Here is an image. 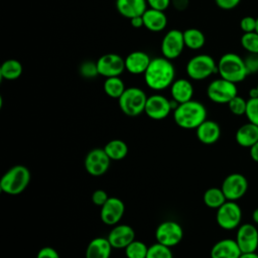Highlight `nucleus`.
Masks as SVG:
<instances>
[{"label": "nucleus", "instance_id": "nucleus-1", "mask_svg": "<svg viewBox=\"0 0 258 258\" xmlns=\"http://www.w3.org/2000/svg\"><path fill=\"white\" fill-rule=\"evenodd\" d=\"M146 86L156 92L170 88L175 80V69L171 60L164 56L151 58V61L144 73Z\"/></svg>", "mask_w": 258, "mask_h": 258}, {"label": "nucleus", "instance_id": "nucleus-2", "mask_svg": "<svg viewBox=\"0 0 258 258\" xmlns=\"http://www.w3.org/2000/svg\"><path fill=\"white\" fill-rule=\"evenodd\" d=\"M207 109L199 101L190 100L178 106L173 110V120L175 124L182 129H197L205 120H207Z\"/></svg>", "mask_w": 258, "mask_h": 258}, {"label": "nucleus", "instance_id": "nucleus-3", "mask_svg": "<svg viewBox=\"0 0 258 258\" xmlns=\"http://www.w3.org/2000/svg\"><path fill=\"white\" fill-rule=\"evenodd\" d=\"M30 178V171L25 165H13L1 176L0 189L2 192L9 196L19 195L26 189Z\"/></svg>", "mask_w": 258, "mask_h": 258}, {"label": "nucleus", "instance_id": "nucleus-4", "mask_svg": "<svg viewBox=\"0 0 258 258\" xmlns=\"http://www.w3.org/2000/svg\"><path fill=\"white\" fill-rule=\"evenodd\" d=\"M218 73L221 78L235 84L243 82L249 75L244 58L234 52H227L220 57Z\"/></svg>", "mask_w": 258, "mask_h": 258}, {"label": "nucleus", "instance_id": "nucleus-5", "mask_svg": "<svg viewBox=\"0 0 258 258\" xmlns=\"http://www.w3.org/2000/svg\"><path fill=\"white\" fill-rule=\"evenodd\" d=\"M148 96L138 87L126 88L124 93L118 99L120 110L129 117H136L142 114L145 110V105Z\"/></svg>", "mask_w": 258, "mask_h": 258}, {"label": "nucleus", "instance_id": "nucleus-6", "mask_svg": "<svg viewBox=\"0 0 258 258\" xmlns=\"http://www.w3.org/2000/svg\"><path fill=\"white\" fill-rule=\"evenodd\" d=\"M185 71L189 79L202 81L218 73V63L210 54L201 53L192 56L187 61Z\"/></svg>", "mask_w": 258, "mask_h": 258}, {"label": "nucleus", "instance_id": "nucleus-7", "mask_svg": "<svg viewBox=\"0 0 258 258\" xmlns=\"http://www.w3.org/2000/svg\"><path fill=\"white\" fill-rule=\"evenodd\" d=\"M237 95L236 84L223 78L212 81L207 88L208 98L216 104H228Z\"/></svg>", "mask_w": 258, "mask_h": 258}, {"label": "nucleus", "instance_id": "nucleus-8", "mask_svg": "<svg viewBox=\"0 0 258 258\" xmlns=\"http://www.w3.org/2000/svg\"><path fill=\"white\" fill-rule=\"evenodd\" d=\"M242 210L234 201H226L216 214V221L220 228L224 230H234L241 225Z\"/></svg>", "mask_w": 258, "mask_h": 258}, {"label": "nucleus", "instance_id": "nucleus-9", "mask_svg": "<svg viewBox=\"0 0 258 258\" xmlns=\"http://www.w3.org/2000/svg\"><path fill=\"white\" fill-rule=\"evenodd\" d=\"M182 238V227L177 222L172 220L161 222L155 230L156 242L170 248L179 244Z\"/></svg>", "mask_w": 258, "mask_h": 258}, {"label": "nucleus", "instance_id": "nucleus-10", "mask_svg": "<svg viewBox=\"0 0 258 258\" xmlns=\"http://www.w3.org/2000/svg\"><path fill=\"white\" fill-rule=\"evenodd\" d=\"M111 159L105 152L104 148H93L91 149L84 160V166L86 171L92 176L104 175L111 163Z\"/></svg>", "mask_w": 258, "mask_h": 258}, {"label": "nucleus", "instance_id": "nucleus-11", "mask_svg": "<svg viewBox=\"0 0 258 258\" xmlns=\"http://www.w3.org/2000/svg\"><path fill=\"white\" fill-rule=\"evenodd\" d=\"M221 188L227 201L237 202L246 195L248 190V179L242 173H230L224 178Z\"/></svg>", "mask_w": 258, "mask_h": 258}, {"label": "nucleus", "instance_id": "nucleus-12", "mask_svg": "<svg viewBox=\"0 0 258 258\" xmlns=\"http://www.w3.org/2000/svg\"><path fill=\"white\" fill-rule=\"evenodd\" d=\"M185 44L182 31L178 29H170L164 34L161 40L160 50L162 56L172 60L177 58L182 53Z\"/></svg>", "mask_w": 258, "mask_h": 258}, {"label": "nucleus", "instance_id": "nucleus-13", "mask_svg": "<svg viewBox=\"0 0 258 258\" xmlns=\"http://www.w3.org/2000/svg\"><path fill=\"white\" fill-rule=\"evenodd\" d=\"M96 62L99 76L104 78L120 77L126 71L124 58L117 53H105Z\"/></svg>", "mask_w": 258, "mask_h": 258}, {"label": "nucleus", "instance_id": "nucleus-14", "mask_svg": "<svg viewBox=\"0 0 258 258\" xmlns=\"http://www.w3.org/2000/svg\"><path fill=\"white\" fill-rule=\"evenodd\" d=\"M173 111L171 100L163 95L153 94L147 98L144 113L152 120H163Z\"/></svg>", "mask_w": 258, "mask_h": 258}, {"label": "nucleus", "instance_id": "nucleus-15", "mask_svg": "<svg viewBox=\"0 0 258 258\" xmlns=\"http://www.w3.org/2000/svg\"><path fill=\"white\" fill-rule=\"evenodd\" d=\"M125 213V205L123 201L117 197H109L107 202L101 207V221L108 226L117 225L123 218Z\"/></svg>", "mask_w": 258, "mask_h": 258}, {"label": "nucleus", "instance_id": "nucleus-16", "mask_svg": "<svg viewBox=\"0 0 258 258\" xmlns=\"http://www.w3.org/2000/svg\"><path fill=\"white\" fill-rule=\"evenodd\" d=\"M235 240L242 253L256 252L258 248V230L254 224H242L238 227Z\"/></svg>", "mask_w": 258, "mask_h": 258}, {"label": "nucleus", "instance_id": "nucleus-17", "mask_svg": "<svg viewBox=\"0 0 258 258\" xmlns=\"http://www.w3.org/2000/svg\"><path fill=\"white\" fill-rule=\"evenodd\" d=\"M107 239L113 249H125L132 241L135 240V232L129 225L117 224L109 232Z\"/></svg>", "mask_w": 258, "mask_h": 258}, {"label": "nucleus", "instance_id": "nucleus-18", "mask_svg": "<svg viewBox=\"0 0 258 258\" xmlns=\"http://www.w3.org/2000/svg\"><path fill=\"white\" fill-rule=\"evenodd\" d=\"M125 69L131 75H144L151 58L149 54L143 50H134L127 54L124 58Z\"/></svg>", "mask_w": 258, "mask_h": 258}, {"label": "nucleus", "instance_id": "nucleus-19", "mask_svg": "<svg viewBox=\"0 0 258 258\" xmlns=\"http://www.w3.org/2000/svg\"><path fill=\"white\" fill-rule=\"evenodd\" d=\"M242 254L235 239H222L214 244L211 249V258H239Z\"/></svg>", "mask_w": 258, "mask_h": 258}, {"label": "nucleus", "instance_id": "nucleus-20", "mask_svg": "<svg viewBox=\"0 0 258 258\" xmlns=\"http://www.w3.org/2000/svg\"><path fill=\"white\" fill-rule=\"evenodd\" d=\"M196 135L201 143L212 145L220 139L221 127L216 121L207 119L196 129Z\"/></svg>", "mask_w": 258, "mask_h": 258}, {"label": "nucleus", "instance_id": "nucleus-21", "mask_svg": "<svg viewBox=\"0 0 258 258\" xmlns=\"http://www.w3.org/2000/svg\"><path fill=\"white\" fill-rule=\"evenodd\" d=\"M148 8L146 0H116V9L127 19L142 16Z\"/></svg>", "mask_w": 258, "mask_h": 258}, {"label": "nucleus", "instance_id": "nucleus-22", "mask_svg": "<svg viewBox=\"0 0 258 258\" xmlns=\"http://www.w3.org/2000/svg\"><path fill=\"white\" fill-rule=\"evenodd\" d=\"M194 92V86L187 79H176L170 86L171 99L177 104H182L192 100Z\"/></svg>", "mask_w": 258, "mask_h": 258}, {"label": "nucleus", "instance_id": "nucleus-23", "mask_svg": "<svg viewBox=\"0 0 258 258\" xmlns=\"http://www.w3.org/2000/svg\"><path fill=\"white\" fill-rule=\"evenodd\" d=\"M113 247L105 237L92 239L85 252V258H110Z\"/></svg>", "mask_w": 258, "mask_h": 258}, {"label": "nucleus", "instance_id": "nucleus-24", "mask_svg": "<svg viewBox=\"0 0 258 258\" xmlns=\"http://www.w3.org/2000/svg\"><path fill=\"white\" fill-rule=\"evenodd\" d=\"M144 27L152 32L162 31L167 25V17L164 11L147 8L142 15Z\"/></svg>", "mask_w": 258, "mask_h": 258}, {"label": "nucleus", "instance_id": "nucleus-25", "mask_svg": "<svg viewBox=\"0 0 258 258\" xmlns=\"http://www.w3.org/2000/svg\"><path fill=\"white\" fill-rule=\"evenodd\" d=\"M236 142L246 148H251L258 141V126L248 122L240 126L235 134Z\"/></svg>", "mask_w": 258, "mask_h": 258}, {"label": "nucleus", "instance_id": "nucleus-26", "mask_svg": "<svg viewBox=\"0 0 258 258\" xmlns=\"http://www.w3.org/2000/svg\"><path fill=\"white\" fill-rule=\"evenodd\" d=\"M104 150L112 161L124 159L128 154V145L121 139H112L106 143Z\"/></svg>", "mask_w": 258, "mask_h": 258}, {"label": "nucleus", "instance_id": "nucleus-27", "mask_svg": "<svg viewBox=\"0 0 258 258\" xmlns=\"http://www.w3.org/2000/svg\"><path fill=\"white\" fill-rule=\"evenodd\" d=\"M23 72V67L21 62L14 58L6 59L2 62L0 67V77L1 79L7 81H13L18 79Z\"/></svg>", "mask_w": 258, "mask_h": 258}, {"label": "nucleus", "instance_id": "nucleus-28", "mask_svg": "<svg viewBox=\"0 0 258 258\" xmlns=\"http://www.w3.org/2000/svg\"><path fill=\"white\" fill-rule=\"evenodd\" d=\"M182 33L185 47L191 50H198L206 43V36L204 32L198 28H187L182 31Z\"/></svg>", "mask_w": 258, "mask_h": 258}, {"label": "nucleus", "instance_id": "nucleus-29", "mask_svg": "<svg viewBox=\"0 0 258 258\" xmlns=\"http://www.w3.org/2000/svg\"><path fill=\"white\" fill-rule=\"evenodd\" d=\"M203 201L208 208L218 210L227 201V199L221 187L213 186L204 192Z\"/></svg>", "mask_w": 258, "mask_h": 258}, {"label": "nucleus", "instance_id": "nucleus-30", "mask_svg": "<svg viewBox=\"0 0 258 258\" xmlns=\"http://www.w3.org/2000/svg\"><path fill=\"white\" fill-rule=\"evenodd\" d=\"M103 89L108 97L118 100L126 90V87L120 77H111L106 78L103 84Z\"/></svg>", "mask_w": 258, "mask_h": 258}, {"label": "nucleus", "instance_id": "nucleus-31", "mask_svg": "<svg viewBox=\"0 0 258 258\" xmlns=\"http://www.w3.org/2000/svg\"><path fill=\"white\" fill-rule=\"evenodd\" d=\"M126 258H146L148 246L139 240L132 241L125 249Z\"/></svg>", "mask_w": 258, "mask_h": 258}, {"label": "nucleus", "instance_id": "nucleus-32", "mask_svg": "<svg viewBox=\"0 0 258 258\" xmlns=\"http://www.w3.org/2000/svg\"><path fill=\"white\" fill-rule=\"evenodd\" d=\"M146 258H173V255L170 247L156 242L148 246Z\"/></svg>", "mask_w": 258, "mask_h": 258}, {"label": "nucleus", "instance_id": "nucleus-33", "mask_svg": "<svg viewBox=\"0 0 258 258\" xmlns=\"http://www.w3.org/2000/svg\"><path fill=\"white\" fill-rule=\"evenodd\" d=\"M241 45L248 53H258V33L246 32L241 37Z\"/></svg>", "mask_w": 258, "mask_h": 258}, {"label": "nucleus", "instance_id": "nucleus-34", "mask_svg": "<svg viewBox=\"0 0 258 258\" xmlns=\"http://www.w3.org/2000/svg\"><path fill=\"white\" fill-rule=\"evenodd\" d=\"M227 105L229 107L230 112L236 116H242L246 113L247 100H245L243 97L239 95L234 97Z\"/></svg>", "mask_w": 258, "mask_h": 258}, {"label": "nucleus", "instance_id": "nucleus-35", "mask_svg": "<svg viewBox=\"0 0 258 258\" xmlns=\"http://www.w3.org/2000/svg\"><path fill=\"white\" fill-rule=\"evenodd\" d=\"M249 122L258 126V98H249L245 113Z\"/></svg>", "mask_w": 258, "mask_h": 258}, {"label": "nucleus", "instance_id": "nucleus-36", "mask_svg": "<svg viewBox=\"0 0 258 258\" xmlns=\"http://www.w3.org/2000/svg\"><path fill=\"white\" fill-rule=\"evenodd\" d=\"M80 74L86 79H93L99 75L97 62L92 60H86L80 66Z\"/></svg>", "mask_w": 258, "mask_h": 258}, {"label": "nucleus", "instance_id": "nucleus-37", "mask_svg": "<svg viewBox=\"0 0 258 258\" xmlns=\"http://www.w3.org/2000/svg\"><path fill=\"white\" fill-rule=\"evenodd\" d=\"M248 74L258 73V53H248L244 58Z\"/></svg>", "mask_w": 258, "mask_h": 258}, {"label": "nucleus", "instance_id": "nucleus-38", "mask_svg": "<svg viewBox=\"0 0 258 258\" xmlns=\"http://www.w3.org/2000/svg\"><path fill=\"white\" fill-rule=\"evenodd\" d=\"M257 20L252 16H245L240 21V28L244 33L253 32L256 30Z\"/></svg>", "mask_w": 258, "mask_h": 258}, {"label": "nucleus", "instance_id": "nucleus-39", "mask_svg": "<svg viewBox=\"0 0 258 258\" xmlns=\"http://www.w3.org/2000/svg\"><path fill=\"white\" fill-rule=\"evenodd\" d=\"M108 199H109L108 194L105 190H103V189H96L92 194V202H93V204L96 205V206H99V207H102L107 202Z\"/></svg>", "mask_w": 258, "mask_h": 258}, {"label": "nucleus", "instance_id": "nucleus-40", "mask_svg": "<svg viewBox=\"0 0 258 258\" xmlns=\"http://www.w3.org/2000/svg\"><path fill=\"white\" fill-rule=\"evenodd\" d=\"M36 258H60L58 252L50 247V246H44L39 249V251L36 254Z\"/></svg>", "mask_w": 258, "mask_h": 258}, {"label": "nucleus", "instance_id": "nucleus-41", "mask_svg": "<svg viewBox=\"0 0 258 258\" xmlns=\"http://www.w3.org/2000/svg\"><path fill=\"white\" fill-rule=\"evenodd\" d=\"M146 2L149 8L165 11L169 7L171 0H146Z\"/></svg>", "mask_w": 258, "mask_h": 258}, {"label": "nucleus", "instance_id": "nucleus-42", "mask_svg": "<svg viewBox=\"0 0 258 258\" xmlns=\"http://www.w3.org/2000/svg\"><path fill=\"white\" fill-rule=\"evenodd\" d=\"M215 2L223 10H232L239 5L241 0H215Z\"/></svg>", "mask_w": 258, "mask_h": 258}, {"label": "nucleus", "instance_id": "nucleus-43", "mask_svg": "<svg viewBox=\"0 0 258 258\" xmlns=\"http://www.w3.org/2000/svg\"><path fill=\"white\" fill-rule=\"evenodd\" d=\"M130 23L134 28H140L144 26V21L142 16H136L130 19Z\"/></svg>", "mask_w": 258, "mask_h": 258}, {"label": "nucleus", "instance_id": "nucleus-44", "mask_svg": "<svg viewBox=\"0 0 258 258\" xmlns=\"http://www.w3.org/2000/svg\"><path fill=\"white\" fill-rule=\"evenodd\" d=\"M250 157L254 161L258 162V141L250 148Z\"/></svg>", "mask_w": 258, "mask_h": 258}, {"label": "nucleus", "instance_id": "nucleus-45", "mask_svg": "<svg viewBox=\"0 0 258 258\" xmlns=\"http://www.w3.org/2000/svg\"><path fill=\"white\" fill-rule=\"evenodd\" d=\"M239 258H258V254L256 252H247L242 253Z\"/></svg>", "mask_w": 258, "mask_h": 258}, {"label": "nucleus", "instance_id": "nucleus-46", "mask_svg": "<svg viewBox=\"0 0 258 258\" xmlns=\"http://www.w3.org/2000/svg\"><path fill=\"white\" fill-rule=\"evenodd\" d=\"M249 98H258V90L257 88H251L249 91Z\"/></svg>", "mask_w": 258, "mask_h": 258}, {"label": "nucleus", "instance_id": "nucleus-47", "mask_svg": "<svg viewBox=\"0 0 258 258\" xmlns=\"http://www.w3.org/2000/svg\"><path fill=\"white\" fill-rule=\"evenodd\" d=\"M252 220L254 222V224L258 225V208H256L253 213H252Z\"/></svg>", "mask_w": 258, "mask_h": 258}, {"label": "nucleus", "instance_id": "nucleus-48", "mask_svg": "<svg viewBox=\"0 0 258 258\" xmlns=\"http://www.w3.org/2000/svg\"><path fill=\"white\" fill-rule=\"evenodd\" d=\"M256 20H257V24H256V30L255 31L258 33V17L256 18Z\"/></svg>", "mask_w": 258, "mask_h": 258}, {"label": "nucleus", "instance_id": "nucleus-49", "mask_svg": "<svg viewBox=\"0 0 258 258\" xmlns=\"http://www.w3.org/2000/svg\"><path fill=\"white\" fill-rule=\"evenodd\" d=\"M256 88H257V90H258V84H257V86H256Z\"/></svg>", "mask_w": 258, "mask_h": 258}]
</instances>
